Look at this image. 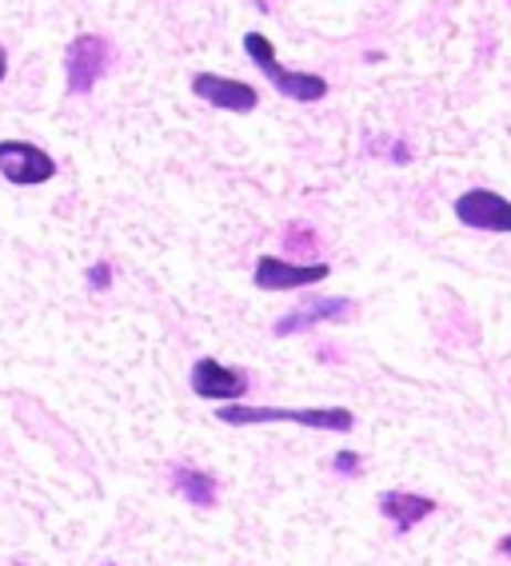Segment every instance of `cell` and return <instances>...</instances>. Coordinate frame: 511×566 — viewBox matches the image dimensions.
I'll use <instances>...</instances> for the list:
<instances>
[{
  "instance_id": "6da1fadb",
  "label": "cell",
  "mask_w": 511,
  "mask_h": 566,
  "mask_svg": "<svg viewBox=\"0 0 511 566\" xmlns=\"http://www.w3.org/2000/svg\"><path fill=\"white\" fill-rule=\"evenodd\" d=\"M216 419L228 427H255V423H296L312 427V431H336L348 436L356 427V415L348 407H240L225 403L216 411Z\"/></svg>"
},
{
  "instance_id": "7a4b0ae2",
  "label": "cell",
  "mask_w": 511,
  "mask_h": 566,
  "mask_svg": "<svg viewBox=\"0 0 511 566\" xmlns=\"http://www.w3.org/2000/svg\"><path fill=\"white\" fill-rule=\"evenodd\" d=\"M244 52L248 61L255 64V69L264 72L268 81H272V88L284 96V101H296V104H316L327 96V81L320 76V72H296V69H284L277 56V49H272V41H268L264 32H244Z\"/></svg>"
},
{
  "instance_id": "3957f363",
  "label": "cell",
  "mask_w": 511,
  "mask_h": 566,
  "mask_svg": "<svg viewBox=\"0 0 511 566\" xmlns=\"http://www.w3.org/2000/svg\"><path fill=\"white\" fill-rule=\"evenodd\" d=\"M451 212L471 232L511 235V200L500 192H491V188H468L463 196H456Z\"/></svg>"
},
{
  "instance_id": "277c9868",
  "label": "cell",
  "mask_w": 511,
  "mask_h": 566,
  "mask_svg": "<svg viewBox=\"0 0 511 566\" xmlns=\"http://www.w3.org/2000/svg\"><path fill=\"white\" fill-rule=\"evenodd\" d=\"M104 72H108V44L96 32H81L64 49V88L72 96H84V92L96 88V81H101Z\"/></svg>"
},
{
  "instance_id": "5b68a950",
  "label": "cell",
  "mask_w": 511,
  "mask_h": 566,
  "mask_svg": "<svg viewBox=\"0 0 511 566\" xmlns=\"http://www.w3.org/2000/svg\"><path fill=\"white\" fill-rule=\"evenodd\" d=\"M0 176L17 188H36L56 176V160L29 140H0Z\"/></svg>"
},
{
  "instance_id": "8992f818",
  "label": "cell",
  "mask_w": 511,
  "mask_h": 566,
  "mask_svg": "<svg viewBox=\"0 0 511 566\" xmlns=\"http://www.w3.org/2000/svg\"><path fill=\"white\" fill-rule=\"evenodd\" d=\"M332 275L327 263H288L280 255H260L255 260V287L260 292H296V287H312Z\"/></svg>"
},
{
  "instance_id": "52a82bcc",
  "label": "cell",
  "mask_w": 511,
  "mask_h": 566,
  "mask_svg": "<svg viewBox=\"0 0 511 566\" xmlns=\"http://www.w3.org/2000/svg\"><path fill=\"white\" fill-rule=\"evenodd\" d=\"M192 96H200V101L212 104V108L236 112V116L255 112V104H260V92H255L252 84L236 81V76H220V72H196Z\"/></svg>"
},
{
  "instance_id": "ba28073f",
  "label": "cell",
  "mask_w": 511,
  "mask_h": 566,
  "mask_svg": "<svg viewBox=\"0 0 511 566\" xmlns=\"http://www.w3.org/2000/svg\"><path fill=\"white\" fill-rule=\"evenodd\" d=\"M192 391L212 403H236L248 391V375L240 367H228L220 359H196L192 367Z\"/></svg>"
},
{
  "instance_id": "9c48e42d",
  "label": "cell",
  "mask_w": 511,
  "mask_h": 566,
  "mask_svg": "<svg viewBox=\"0 0 511 566\" xmlns=\"http://www.w3.org/2000/svg\"><path fill=\"white\" fill-rule=\"evenodd\" d=\"M352 312H356V304L344 295H316V300L300 304L296 312H288L277 324V335H300L320 324H344V319H352Z\"/></svg>"
},
{
  "instance_id": "30bf717a",
  "label": "cell",
  "mask_w": 511,
  "mask_h": 566,
  "mask_svg": "<svg viewBox=\"0 0 511 566\" xmlns=\"http://www.w3.org/2000/svg\"><path fill=\"white\" fill-rule=\"evenodd\" d=\"M436 506H440L436 499L416 495V491H384V495H379V515L388 518L396 535H408V531H416L424 518L436 515Z\"/></svg>"
},
{
  "instance_id": "8fae6325",
  "label": "cell",
  "mask_w": 511,
  "mask_h": 566,
  "mask_svg": "<svg viewBox=\"0 0 511 566\" xmlns=\"http://www.w3.org/2000/svg\"><path fill=\"white\" fill-rule=\"evenodd\" d=\"M176 491L188 499L192 506H212L216 503V479L205 471H188V467H176Z\"/></svg>"
},
{
  "instance_id": "7c38bea8",
  "label": "cell",
  "mask_w": 511,
  "mask_h": 566,
  "mask_svg": "<svg viewBox=\"0 0 511 566\" xmlns=\"http://www.w3.org/2000/svg\"><path fill=\"white\" fill-rule=\"evenodd\" d=\"M332 467H336V471H344V475H356V471H359V455H356V451H340V455L332 459Z\"/></svg>"
},
{
  "instance_id": "4fadbf2b",
  "label": "cell",
  "mask_w": 511,
  "mask_h": 566,
  "mask_svg": "<svg viewBox=\"0 0 511 566\" xmlns=\"http://www.w3.org/2000/svg\"><path fill=\"white\" fill-rule=\"evenodd\" d=\"M88 283H93V287H108V263H96V268H88Z\"/></svg>"
},
{
  "instance_id": "5bb4252c",
  "label": "cell",
  "mask_w": 511,
  "mask_h": 566,
  "mask_svg": "<svg viewBox=\"0 0 511 566\" xmlns=\"http://www.w3.org/2000/svg\"><path fill=\"white\" fill-rule=\"evenodd\" d=\"M496 551H500L503 558H511V535H503L500 543H496Z\"/></svg>"
},
{
  "instance_id": "9a60e30c",
  "label": "cell",
  "mask_w": 511,
  "mask_h": 566,
  "mask_svg": "<svg viewBox=\"0 0 511 566\" xmlns=\"http://www.w3.org/2000/svg\"><path fill=\"white\" fill-rule=\"evenodd\" d=\"M9 76V52H4V44H0V81Z\"/></svg>"
},
{
  "instance_id": "2e32d148",
  "label": "cell",
  "mask_w": 511,
  "mask_h": 566,
  "mask_svg": "<svg viewBox=\"0 0 511 566\" xmlns=\"http://www.w3.org/2000/svg\"><path fill=\"white\" fill-rule=\"evenodd\" d=\"M108 566H113V563H108Z\"/></svg>"
}]
</instances>
